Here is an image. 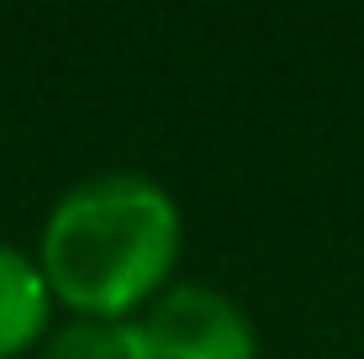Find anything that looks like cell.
I'll return each mask as SVG.
<instances>
[{"label":"cell","instance_id":"cell-3","mask_svg":"<svg viewBox=\"0 0 364 359\" xmlns=\"http://www.w3.org/2000/svg\"><path fill=\"white\" fill-rule=\"evenodd\" d=\"M53 291L43 280L37 254L0 243V359H21L48 343V323H53Z\"/></svg>","mask_w":364,"mask_h":359},{"label":"cell","instance_id":"cell-4","mask_svg":"<svg viewBox=\"0 0 364 359\" xmlns=\"http://www.w3.org/2000/svg\"><path fill=\"white\" fill-rule=\"evenodd\" d=\"M37 359H159L137 317H69L48 333Z\"/></svg>","mask_w":364,"mask_h":359},{"label":"cell","instance_id":"cell-1","mask_svg":"<svg viewBox=\"0 0 364 359\" xmlns=\"http://www.w3.org/2000/svg\"><path fill=\"white\" fill-rule=\"evenodd\" d=\"M185 243L180 201L154 175L106 169L69 185L37 238V264L74 317H143Z\"/></svg>","mask_w":364,"mask_h":359},{"label":"cell","instance_id":"cell-2","mask_svg":"<svg viewBox=\"0 0 364 359\" xmlns=\"http://www.w3.org/2000/svg\"><path fill=\"white\" fill-rule=\"evenodd\" d=\"M159 359H259V328L228 291L174 280L137 317Z\"/></svg>","mask_w":364,"mask_h":359}]
</instances>
